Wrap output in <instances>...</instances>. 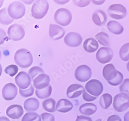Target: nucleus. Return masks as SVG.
<instances>
[{"label": "nucleus", "instance_id": "obj_1", "mask_svg": "<svg viewBox=\"0 0 129 121\" xmlns=\"http://www.w3.org/2000/svg\"><path fill=\"white\" fill-rule=\"evenodd\" d=\"M14 60L19 67L27 68L33 63V57L29 51L26 49H20L16 52Z\"/></svg>", "mask_w": 129, "mask_h": 121}, {"label": "nucleus", "instance_id": "obj_2", "mask_svg": "<svg viewBox=\"0 0 129 121\" xmlns=\"http://www.w3.org/2000/svg\"><path fill=\"white\" fill-rule=\"evenodd\" d=\"M49 4L47 0H36L31 7V15L34 19L40 20L47 14Z\"/></svg>", "mask_w": 129, "mask_h": 121}, {"label": "nucleus", "instance_id": "obj_3", "mask_svg": "<svg viewBox=\"0 0 129 121\" xmlns=\"http://www.w3.org/2000/svg\"><path fill=\"white\" fill-rule=\"evenodd\" d=\"M54 18L55 22L61 26H67L70 24L72 16L70 11L64 8H59L55 12Z\"/></svg>", "mask_w": 129, "mask_h": 121}, {"label": "nucleus", "instance_id": "obj_4", "mask_svg": "<svg viewBox=\"0 0 129 121\" xmlns=\"http://www.w3.org/2000/svg\"><path fill=\"white\" fill-rule=\"evenodd\" d=\"M9 16L14 20L22 18L25 14V7L22 2L15 1L10 4L7 8Z\"/></svg>", "mask_w": 129, "mask_h": 121}, {"label": "nucleus", "instance_id": "obj_5", "mask_svg": "<svg viewBox=\"0 0 129 121\" xmlns=\"http://www.w3.org/2000/svg\"><path fill=\"white\" fill-rule=\"evenodd\" d=\"M113 106L117 112L124 111L129 108V95L124 93L117 94L114 98Z\"/></svg>", "mask_w": 129, "mask_h": 121}, {"label": "nucleus", "instance_id": "obj_6", "mask_svg": "<svg viewBox=\"0 0 129 121\" xmlns=\"http://www.w3.org/2000/svg\"><path fill=\"white\" fill-rule=\"evenodd\" d=\"M107 13L111 18L114 19L121 20L126 16L127 10L126 8L122 4H115L109 7Z\"/></svg>", "mask_w": 129, "mask_h": 121}, {"label": "nucleus", "instance_id": "obj_7", "mask_svg": "<svg viewBox=\"0 0 129 121\" xmlns=\"http://www.w3.org/2000/svg\"><path fill=\"white\" fill-rule=\"evenodd\" d=\"M92 76V71L89 67L85 64L78 66L74 72L76 79L80 82L84 83L89 80Z\"/></svg>", "mask_w": 129, "mask_h": 121}, {"label": "nucleus", "instance_id": "obj_8", "mask_svg": "<svg viewBox=\"0 0 129 121\" xmlns=\"http://www.w3.org/2000/svg\"><path fill=\"white\" fill-rule=\"evenodd\" d=\"M7 34L10 40L14 41H18L24 38L25 32L22 26L19 24H14L8 27Z\"/></svg>", "mask_w": 129, "mask_h": 121}, {"label": "nucleus", "instance_id": "obj_9", "mask_svg": "<svg viewBox=\"0 0 129 121\" xmlns=\"http://www.w3.org/2000/svg\"><path fill=\"white\" fill-rule=\"evenodd\" d=\"M85 88L89 94L98 97L103 91V86L99 80L93 79L86 84Z\"/></svg>", "mask_w": 129, "mask_h": 121}, {"label": "nucleus", "instance_id": "obj_10", "mask_svg": "<svg viewBox=\"0 0 129 121\" xmlns=\"http://www.w3.org/2000/svg\"><path fill=\"white\" fill-rule=\"evenodd\" d=\"M114 56L112 50L109 47H102L96 54V58L102 64H105L111 61Z\"/></svg>", "mask_w": 129, "mask_h": 121}, {"label": "nucleus", "instance_id": "obj_11", "mask_svg": "<svg viewBox=\"0 0 129 121\" xmlns=\"http://www.w3.org/2000/svg\"><path fill=\"white\" fill-rule=\"evenodd\" d=\"M2 94L5 101H10L13 100L18 94L17 86L12 83L5 84L2 89Z\"/></svg>", "mask_w": 129, "mask_h": 121}, {"label": "nucleus", "instance_id": "obj_12", "mask_svg": "<svg viewBox=\"0 0 129 121\" xmlns=\"http://www.w3.org/2000/svg\"><path fill=\"white\" fill-rule=\"evenodd\" d=\"M83 39L81 35L76 32H70L64 38V42L66 45L71 48L79 47L82 43Z\"/></svg>", "mask_w": 129, "mask_h": 121}, {"label": "nucleus", "instance_id": "obj_13", "mask_svg": "<svg viewBox=\"0 0 129 121\" xmlns=\"http://www.w3.org/2000/svg\"><path fill=\"white\" fill-rule=\"evenodd\" d=\"M15 82L21 89H26L31 85V78L28 74L24 71L20 72L15 77Z\"/></svg>", "mask_w": 129, "mask_h": 121}, {"label": "nucleus", "instance_id": "obj_14", "mask_svg": "<svg viewBox=\"0 0 129 121\" xmlns=\"http://www.w3.org/2000/svg\"><path fill=\"white\" fill-rule=\"evenodd\" d=\"M33 82L34 86L36 89L41 90L50 85L51 80L48 75L42 73L38 75Z\"/></svg>", "mask_w": 129, "mask_h": 121}, {"label": "nucleus", "instance_id": "obj_15", "mask_svg": "<svg viewBox=\"0 0 129 121\" xmlns=\"http://www.w3.org/2000/svg\"><path fill=\"white\" fill-rule=\"evenodd\" d=\"M6 113L9 118L17 119L22 116L24 114V110L21 105L14 104L9 106L7 108Z\"/></svg>", "mask_w": 129, "mask_h": 121}, {"label": "nucleus", "instance_id": "obj_16", "mask_svg": "<svg viewBox=\"0 0 129 121\" xmlns=\"http://www.w3.org/2000/svg\"><path fill=\"white\" fill-rule=\"evenodd\" d=\"M49 36L51 39L56 41L62 39L65 34L64 29L59 25L50 24L49 29Z\"/></svg>", "mask_w": 129, "mask_h": 121}, {"label": "nucleus", "instance_id": "obj_17", "mask_svg": "<svg viewBox=\"0 0 129 121\" xmlns=\"http://www.w3.org/2000/svg\"><path fill=\"white\" fill-rule=\"evenodd\" d=\"M84 90L85 88L82 85L73 84L68 87L66 91V95L69 98H75L83 94Z\"/></svg>", "mask_w": 129, "mask_h": 121}, {"label": "nucleus", "instance_id": "obj_18", "mask_svg": "<svg viewBox=\"0 0 129 121\" xmlns=\"http://www.w3.org/2000/svg\"><path fill=\"white\" fill-rule=\"evenodd\" d=\"M117 73L118 71L116 70L115 66L112 63L105 65L102 71L103 76L107 82L111 81L115 79L117 75Z\"/></svg>", "mask_w": 129, "mask_h": 121}, {"label": "nucleus", "instance_id": "obj_19", "mask_svg": "<svg viewBox=\"0 0 129 121\" xmlns=\"http://www.w3.org/2000/svg\"><path fill=\"white\" fill-rule=\"evenodd\" d=\"M93 23L97 26H102L105 24L107 20V17L104 11L101 9L95 10L92 17Z\"/></svg>", "mask_w": 129, "mask_h": 121}, {"label": "nucleus", "instance_id": "obj_20", "mask_svg": "<svg viewBox=\"0 0 129 121\" xmlns=\"http://www.w3.org/2000/svg\"><path fill=\"white\" fill-rule=\"evenodd\" d=\"M73 107L72 103L69 100L66 98H61L57 102L56 109L58 112L67 113L71 110Z\"/></svg>", "mask_w": 129, "mask_h": 121}, {"label": "nucleus", "instance_id": "obj_21", "mask_svg": "<svg viewBox=\"0 0 129 121\" xmlns=\"http://www.w3.org/2000/svg\"><path fill=\"white\" fill-rule=\"evenodd\" d=\"M39 101L35 97L28 98L24 102V108L28 112L37 111L39 108Z\"/></svg>", "mask_w": 129, "mask_h": 121}, {"label": "nucleus", "instance_id": "obj_22", "mask_svg": "<svg viewBox=\"0 0 129 121\" xmlns=\"http://www.w3.org/2000/svg\"><path fill=\"white\" fill-rule=\"evenodd\" d=\"M96 110H97L96 106L90 103H84L82 104L79 108L80 113L86 116H89L95 113Z\"/></svg>", "mask_w": 129, "mask_h": 121}, {"label": "nucleus", "instance_id": "obj_23", "mask_svg": "<svg viewBox=\"0 0 129 121\" xmlns=\"http://www.w3.org/2000/svg\"><path fill=\"white\" fill-rule=\"evenodd\" d=\"M83 48L88 53H93L97 50L99 48L98 42L93 38H89L84 41Z\"/></svg>", "mask_w": 129, "mask_h": 121}, {"label": "nucleus", "instance_id": "obj_24", "mask_svg": "<svg viewBox=\"0 0 129 121\" xmlns=\"http://www.w3.org/2000/svg\"><path fill=\"white\" fill-rule=\"evenodd\" d=\"M107 28L109 30L115 35H120L123 32V26L116 21H110L107 24Z\"/></svg>", "mask_w": 129, "mask_h": 121}, {"label": "nucleus", "instance_id": "obj_25", "mask_svg": "<svg viewBox=\"0 0 129 121\" xmlns=\"http://www.w3.org/2000/svg\"><path fill=\"white\" fill-rule=\"evenodd\" d=\"M56 102L52 98L46 99L42 102V107L45 110L50 113L54 112L56 111Z\"/></svg>", "mask_w": 129, "mask_h": 121}, {"label": "nucleus", "instance_id": "obj_26", "mask_svg": "<svg viewBox=\"0 0 129 121\" xmlns=\"http://www.w3.org/2000/svg\"><path fill=\"white\" fill-rule=\"evenodd\" d=\"M14 21L8 13L7 9L6 8L0 10V23L5 25H8L12 24Z\"/></svg>", "mask_w": 129, "mask_h": 121}, {"label": "nucleus", "instance_id": "obj_27", "mask_svg": "<svg viewBox=\"0 0 129 121\" xmlns=\"http://www.w3.org/2000/svg\"><path fill=\"white\" fill-rule=\"evenodd\" d=\"M113 102L112 96L109 93H104L100 97L99 104L100 106L104 109H108Z\"/></svg>", "mask_w": 129, "mask_h": 121}, {"label": "nucleus", "instance_id": "obj_28", "mask_svg": "<svg viewBox=\"0 0 129 121\" xmlns=\"http://www.w3.org/2000/svg\"><path fill=\"white\" fill-rule=\"evenodd\" d=\"M96 39L98 40V42L106 47H109L110 46L109 36L105 32H100L95 36Z\"/></svg>", "mask_w": 129, "mask_h": 121}, {"label": "nucleus", "instance_id": "obj_29", "mask_svg": "<svg viewBox=\"0 0 129 121\" xmlns=\"http://www.w3.org/2000/svg\"><path fill=\"white\" fill-rule=\"evenodd\" d=\"M52 92V87L51 85L45 89L41 90L36 89L35 91V94L40 99H46L51 96Z\"/></svg>", "mask_w": 129, "mask_h": 121}, {"label": "nucleus", "instance_id": "obj_30", "mask_svg": "<svg viewBox=\"0 0 129 121\" xmlns=\"http://www.w3.org/2000/svg\"><path fill=\"white\" fill-rule=\"evenodd\" d=\"M119 56L123 61L129 60V43L124 44L121 47L119 51Z\"/></svg>", "mask_w": 129, "mask_h": 121}, {"label": "nucleus", "instance_id": "obj_31", "mask_svg": "<svg viewBox=\"0 0 129 121\" xmlns=\"http://www.w3.org/2000/svg\"><path fill=\"white\" fill-rule=\"evenodd\" d=\"M21 121H41V118L37 113L29 112L24 115Z\"/></svg>", "mask_w": 129, "mask_h": 121}, {"label": "nucleus", "instance_id": "obj_32", "mask_svg": "<svg viewBox=\"0 0 129 121\" xmlns=\"http://www.w3.org/2000/svg\"><path fill=\"white\" fill-rule=\"evenodd\" d=\"M42 73H44V70L38 66H34V67L31 68L28 72V74L30 76L31 80L33 81L38 75Z\"/></svg>", "mask_w": 129, "mask_h": 121}, {"label": "nucleus", "instance_id": "obj_33", "mask_svg": "<svg viewBox=\"0 0 129 121\" xmlns=\"http://www.w3.org/2000/svg\"><path fill=\"white\" fill-rule=\"evenodd\" d=\"M19 68L18 66L15 64H10L6 67L4 70L6 74L9 75L10 77H14L18 72Z\"/></svg>", "mask_w": 129, "mask_h": 121}, {"label": "nucleus", "instance_id": "obj_34", "mask_svg": "<svg viewBox=\"0 0 129 121\" xmlns=\"http://www.w3.org/2000/svg\"><path fill=\"white\" fill-rule=\"evenodd\" d=\"M19 93L20 95L23 97L26 98L30 96H31L34 93V88L32 85L30 86L26 89H19Z\"/></svg>", "mask_w": 129, "mask_h": 121}, {"label": "nucleus", "instance_id": "obj_35", "mask_svg": "<svg viewBox=\"0 0 129 121\" xmlns=\"http://www.w3.org/2000/svg\"><path fill=\"white\" fill-rule=\"evenodd\" d=\"M123 80V74L120 72L118 71L117 75L116 76V77L111 81L107 82V83L111 86H117L120 85L122 83Z\"/></svg>", "mask_w": 129, "mask_h": 121}, {"label": "nucleus", "instance_id": "obj_36", "mask_svg": "<svg viewBox=\"0 0 129 121\" xmlns=\"http://www.w3.org/2000/svg\"><path fill=\"white\" fill-rule=\"evenodd\" d=\"M119 90L121 92L126 93L129 95V78H126L124 80L119 87Z\"/></svg>", "mask_w": 129, "mask_h": 121}, {"label": "nucleus", "instance_id": "obj_37", "mask_svg": "<svg viewBox=\"0 0 129 121\" xmlns=\"http://www.w3.org/2000/svg\"><path fill=\"white\" fill-rule=\"evenodd\" d=\"M74 4L79 7H85L90 3L91 0H73Z\"/></svg>", "mask_w": 129, "mask_h": 121}, {"label": "nucleus", "instance_id": "obj_38", "mask_svg": "<svg viewBox=\"0 0 129 121\" xmlns=\"http://www.w3.org/2000/svg\"><path fill=\"white\" fill-rule=\"evenodd\" d=\"M40 116L41 118V121H55V120L54 115L50 113H42L41 114Z\"/></svg>", "mask_w": 129, "mask_h": 121}, {"label": "nucleus", "instance_id": "obj_39", "mask_svg": "<svg viewBox=\"0 0 129 121\" xmlns=\"http://www.w3.org/2000/svg\"><path fill=\"white\" fill-rule=\"evenodd\" d=\"M98 98L97 96H94L90 95L89 94L86 90H85L84 91V92L83 93V98L84 100L86 102H92L94 101L95 99Z\"/></svg>", "mask_w": 129, "mask_h": 121}, {"label": "nucleus", "instance_id": "obj_40", "mask_svg": "<svg viewBox=\"0 0 129 121\" xmlns=\"http://www.w3.org/2000/svg\"><path fill=\"white\" fill-rule=\"evenodd\" d=\"M6 38L7 35L5 31L2 28H0V46L3 45L6 41Z\"/></svg>", "mask_w": 129, "mask_h": 121}, {"label": "nucleus", "instance_id": "obj_41", "mask_svg": "<svg viewBox=\"0 0 129 121\" xmlns=\"http://www.w3.org/2000/svg\"><path fill=\"white\" fill-rule=\"evenodd\" d=\"M76 121H92L90 117L84 115H78Z\"/></svg>", "mask_w": 129, "mask_h": 121}, {"label": "nucleus", "instance_id": "obj_42", "mask_svg": "<svg viewBox=\"0 0 129 121\" xmlns=\"http://www.w3.org/2000/svg\"><path fill=\"white\" fill-rule=\"evenodd\" d=\"M107 121H122L121 117L118 115L113 114L110 115L107 119Z\"/></svg>", "mask_w": 129, "mask_h": 121}, {"label": "nucleus", "instance_id": "obj_43", "mask_svg": "<svg viewBox=\"0 0 129 121\" xmlns=\"http://www.w3.org/2000/svg\"><path fill=\"white\" fill-rule=\"evenodd\" d=\"M70 0H53L56 4L58 5H64L68 3Z\"/></svg>", "mask_w": 129, "mask_h": 121}, {"label": "nucleus", "instance_id": "obj_44", "mask_svg": "<svg viewBox=\"0 0 129 121\" xmlns=\"http://www.w3.org/2000/svg\"><path fill=\"white\" fill-rule=\"evenodd\" d=\"M92 2L96 5H101L104 3L106 0H91Z\"/></svg>", "mask_w": 129, "mask_h": 121}, {"label": "nucleus", "instance_id": "obj_45", "mask_svg": "<svg viewBox=\"0 0 129 121\" xmlns=\"http://www.w3.org/2000/svg\"><path fill=\"white\" fill-rule=\"evenodd\" d=\"M20 1L26 5H30L34 3L35 0H20Z\"/></svg>", "mask_w": 129, "mask_h": 121}, {"label": "nucleus", "instance_id": "obj_46", "mask_svg": "<svg viewBox=\"0 0 129 121\" xmlns=\"http://www.w3.org/2000/svg\"><path fill=\"white\" fill-rule=\"evenodd\" d=\"M124 121H129V111L127 112L123 117Z\"/></svg>", "mask_w": 129, "mask_h": 121}, {"label": "nucleus", "instance_id": "obj_47", "mask_svg": "<svg viewBox=\"0 0 129 121\" xmlns=\"http://www.w3.org/2000/svg\"><path fill=\"white\" fill-rule=\"evenodd\" d=\"M0 121H10V119L5 116L0 117Z\"/></svg>", "mask_w": 129, "mask_h": 121}, {"label": "nucleus", "instance_id": "obj_48", "mask_svg": "<svg viewBox=\"0 0 129 121\" xmlns=\"http://www.w3.org/2000/svg\"><path fill=\"white\" fill-rule=\"evenodd\" d=\"M2 71H3L1 63H0V77H1V76L2 74Z\"/></svg>", "mask_w": 129, "mask_h": 121}, {"label": "nucleus", "instance_id": "obj_49", "mask_svg": "<svg viewBox=\"0 0 129 121\" xmlns=\"http://www.w3.org/2000/svg\"><path fill=\"white\" fill-rule=\"evenodd\" d=\"M4 1V0H0V8H1V7L3 6Z\"/></svg>", "mask_w": 129, "mask_h": 121}, {"label": "nucleus", "instance_id": "obj_50", "mask_svg": "<svg viewBox=\"0 0 129 121\" xmlns=\"http://www.w3.org/2000/svg\"><path fill=\"white\" fill-rule=\"evenodd\" d=\"M126 68H127V71L129 72V61H128V62L126 64Z\"/></svg>", "mask_w": 129, "mask_h": 121}, {"label": "nucleus", "instance_id": "obj_51", "mask_svg": "<svg viewBox=\"0 0 129 121\" xmlns=\"http://www.w3.org/2000/svg\"><path fill=\"white\" fill-rule=\"evenodd\" d=\"M2 53H1V50H0V60H1V59H2Z\"/></svg>", "mask_w": 129, "mask_h": 121}, {"label": "nucleus", "instance_id": "obj_52", "mask_svg": "<svg viewBox=\"0 0 129 121\" xmlns=\"http://www.w3.org/2000/svg\"><path fill=\"white\" fill-rule=\"evenodd\" d=\"M95 121H102V119H98L95 120Z\"/></svg>", "mask_w": 129, "mask_h": 121}]
</instances>
